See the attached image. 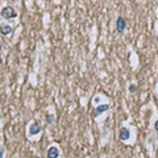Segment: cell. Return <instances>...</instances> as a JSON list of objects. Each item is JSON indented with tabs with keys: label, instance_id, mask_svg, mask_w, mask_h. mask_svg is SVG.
<instances>
[{
	"label": "cell",
	"instance_id": "obj_1",
	"mask_svg": "<svg viewBox=\"0 0 158 158\" xmlns=\"http://www.w3.org/2000/svg\"><path fill=\"white\" fill-rule=\"evenodd\" d=\"M0 15H1V17L4 19H13L17 16V13L16 11L12 8V7H4V8L1 9V12H0Z\"/></svg>",
	"mask_w": 158,
	"mask_h": 158
},
{
	"label": "cell",
	"instance_id": "obj_13",
	"mask_svg": "<svg viewBox=\"0 0 158 158\" xmlns=\"http://www.w3.org/2000/svg\"><path fill=\"white\" fill-rule=\"evenodd\" d=\"M1 45H3V44H1V41H0V49H1Z\"/></svg>",
	"mask_w": 158,
	"mask_h": 158
},
{
	"label": "cell",
	"instance_id": "obj_4",
	"mask_svg": "<svg viewBox=\"0 0 158 158\" xmlns=\"http://www.w3.org/2000/svg\"><path fill=\"white\" fill-rule=\"evenodd\" d=\"M40 132H41V127H40L38 123H32L29 125V134H31V136H36Z\"/></svg>",
	"mask_w": 158,
	"mask_h": 158
},
{
	"label": "cell",
	"instance_id": "obj_7",
	"mask_svg": "<svg viewBox=\"0 0 158 158\" xmlns=\"http://www.w3.org/2000/svg\"><path fill=\"white\" fill-rule=\"evenodd\" d=\"M11 32H12V28L9 25H0V33H1V34L7 36V34H9Z\"/></svg>",
	"mask_w": 158,
	"mask_h": 158
},
{
	"label": "cell",
	"instance_id": "obj_10",
	"mask_svg": "<svg viewBox=\"0 0 158 158\" xmlns=\"http://www.w3.org/2000/svg\"><path fill=\"white\" fill-rule=\"evenodd\" d=\"M100 100H101V99H100V96H96V98H94V103H95V104H99V103H100Z\"/></svg>",
	"mask_w": 158,
	"mask_h": 158
},
{
	"label": "cell",
	"instance_id": "obj_5",
	"mask_svg": "<svg viewBox=\"0 0 158 158\" xmlns=\"http://www.w3.org/2000/svg\"><path fill=\"white\" fill-rule=\"evenodd\" d=\"M108 110H110V105H108V104H101V105H99L96 110L94 111V117H98L99 115H101L103 112L108 111Z\"/></svg>",
	"mask_w": 158,
	"mask_h": 158
},
{
	"label": "cell",
	"instance_id": "obj_2",
	"mask_svg": "<svg viewBox=\"0 0 158 158\" xmlns=\"http://www.w3.org/2000/svg\"><path fill=\"white\" fill-rule=\"evenodd\" d=\"M125 26H127L125 20L121 17V16L120 17H117V20H116V31H117V33H124Z\"/></svg>",
	"mask_w": 158,
	"mask_h": 158
},
{
	"label": "cell",
	"instance_id": "obj_3",
	"mask_svg": "<svg viewBox=\"0 0 158 158\" xmlns=\"http://www.w3.org/2000/svg\"><path fill=\"white\" fill-rule=\"evenodd\" d=\"M46 157H48V158H58L59 157V149L57 146H50L48 149Z\"/></svg>",
	"mask_w": 158,
	"mask_h": 158
},
{
	"label": "cell",
	"instance_id": "obj_12",
	"mask_svg": "<svg viewBox=\"0 0 158 158\" xmlns=\"http://www.w3.org/2000/svg\"><path fill=\"white\" fill-rule=\"evenodd\" d=\"M154 129H156V132H158V120L154 123Z\"/></svg>",
	"mask_w": 158,
	"mask_h": 158
},
{
	"label": "cell",
	"instance_id": "obj_6",
	"mask_svg": "<svg viewBox=\"0 0 158 158\" xmlns=\"http://www.w3.org/2000/svg\"><path fill=\"white\" fill-rule=\"evenodd\" d=\"M120 138L123 141H128L130 138V132L128 128H121L120 129Z\"/></svg>",
	"mask_w": 158,
	"mask_h": 158
},
{
	"label": "cell",
	"instance_id": "obj_11",
	"mask_svg": "<svg viewBox=\"0 0 158 158\" xmlns=\"http://www.w3.org/2000/svg\"><path fill=\"white\" fill-rule=\"evenodd\" d=\"M3 157H4V149L0 148V158H3Z\"/></svg>",
	"mask_w": 158,
	"mask_h": 158
},
{
	"label": "cell",
	"instance_id": "obj_8",
	"mask_svg": "<svg viewBox=\"0 0 158 158\" xmlns=\"http://www.w3.org/2000/svg\"><path fill=\"white\" fill-rule=\"evenodd\" d=\"M46 120H48L49 124H51L53 121H54V116H53V115H48V116H46Z\"/></svg>",
	"mask_w": 158,
	"mask_h": 158
},
{
	"label": "cell",
	"instance_id": "obj_9",
	"mask_svg": "<svg viewBox=\"0 0 158 158\" xmlns=\"http://www.w3.org/2000/svg\"><path fill=\"white\" fill-rule=\"evenodd\" d=\"M136 90H137V86L136 84H130L129 86V91L133 94V92H136Z\"/></svg>",
	"mask_w": 158,
	"mask_h": 158
}]
</instances>
